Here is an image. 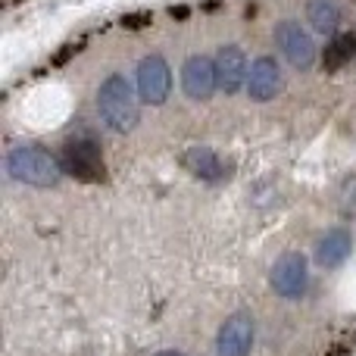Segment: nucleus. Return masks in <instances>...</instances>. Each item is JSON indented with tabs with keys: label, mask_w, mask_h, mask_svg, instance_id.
Here are the masks:
<instances>
[{
	"label": "nucleus",
	"mask_w": 356,
	"mask_h": 356,
	"mask_svg": "<svg viewBox=\"0 0 356 356\" xmlns=\"http://www.w3.org/2000/svg\"><path fill=\"white\" fill-rule=\"evenodd\" d=\"M141 97L138 88L129 75L110 72L97 88V113L100 122L113 131V135H131L141 122Z\"/></svg>",
	"instance_id": "f257e3e1"
},
{
	"label": "nucleus",
	"mask_w": 356,
	"mask_h": 356,
	"mask_svg": "<svg viewBox=\"0 0 356 356\" xmlns=\"http://www.w3.org/2000/svg\"><path fill=\"white\" fill-rule=\"evenodd\" d=\"M3 172L16 184L50 191V188H60L66 169H63L60 156L47 154V150L38 147V144H16V147H10L3 156Z\"/></svg>",
	"instance_id": "f03ea898"
},
{
	"label": "nucleus",
	"mask_w": 356,
	"mask_h": 356,
	"mask_svg": "<svg viewBox=\"0 0 356 356\" xmlns=\"http://www.w3.org/2000/svg\"><path fill=\"white\" fill-rule=\"evenodd\" d=\"M272 38H275V47L284 56V63L294 66L297 72H309L322 60L313 31L307 25H300L297 19H278L275 29H272Z\"/></svg>",
	"instance_id": "7ed1b4c3"
},
{
	"label": "nucleus",
	"mask_w": 356,
	"mask_h": 356,
	"mask_svg": "<svg viewBox=\"0 0 356 356\" xmlns=\"http://www.w3.org/2000/svg\"><path fill=\"white\" fill-rule=\"evenodd\" d=\"M60 163L66 175L79 178V181H104V147L97 144L94 135H69L60 150Z\"/></svg>",
	"instance_id": "20e7f679"
},
{
	"label": "nucleus",
	"mask_w": 356,
	"mask_h": 356,
	"mask_svg": "<svg viewBox=\"0 0 356 356\" xmlns=\"http://www.w3.org/2000/svg\"><path fill=\"white\" fill-rule=\"evenodd\" d=\"M269 288L282 300H300L309 288V259L300 250H284L269 269Z\"/></svg>",
	"instance_id": "39448f33"
},
{
	"label": "nucleus",
	"mask_w": 356,
	"mask_h": 356,
	"mask_svg": "<svg viewBox=\"0 0 356 356\" xmlns=\"http://www.w3.org/2000/svg\"><path fill=\"white\" fill-rule=\"evenodd\" d=\"M135 88L141 104L163 106L172 94V69L163 54H144L135 69Z\"/></svg>",
	"instance_id": "423d86ee"
},
{
	"label": "nucleus",
	"mask_w": 356,
	"mask_h": 356,
	"mask_svg": "<svg viewBox=\"0 0 356 356\" xmlns=\"http://www.w3.org/2000/svg\"><path fill=\"white\" fill-rule=\"evenodd\" d=\"M253 341H257V322L247 309H238L219 325L216 356H250Z\"/></svg>",
	"instance_id": "0eeeda50"
},
{
	"label": "nucleus",
	"mask_w": 356,
	"mask_h": 356,
	"mask_svg": "<svg viewBox=\"0 0 356 356\" xmlns=\"http://www.w3.org/2000/svg\"><path fill=\"white\" fill-rule=\"evenodd\" d=\"M181 91L188 100H209L219 91V79H216V56L207 54H191L181 63Z\"/></svg>",
	"instance_id": "6e6552de"
},
{
	"label": "nucleus",
	"mask_w": 356,
	"mask_h": 356,
	"mask_svg": "<svg viewBox=\"0 0 356 356\" xmlns=\"http://www.w3.org/2000/svg\"><path fill=\"white\" fill-rule=\"evenodd\" d=\"M247 97L253 104H269L284 91V69L272 54H263L250 63V75H247Z\"/></svg>",
	"instance_id": "1a4fd4ad"
},
{
	"label": "nucleus",
	"mask_w": 356,
	"mask_h": 356,
	"mask_svg": "<svg viewBox=\"0 0 356 356\" xmlns=\"http://www.w3.org/2000/svg\"><path fill=\"white\" fill-rule=\"evenodd\" d=\"M247 75H250V60L238 44H222L216 50V79H219V94L232 97V94L244 91Z\"/></svg>",
	"instance_id": "9d476101"
},
{
	"label": "nucleus",
	"mask_w": 356,
	"mask_h": 356,
	"mask_svg": "<svg viewBox=\"0 0 356 356\" xmlns=\"http://www.w3.org/2000/svg\"><path fill=\"white\" fill-rule=\"evenodd\" d=\"M353 253V232L347 225H332L316 241V263L322 269H341Z\"/></svg>",
	"instance_id": "9b49d317"
},
{
	"label": "nucleus",
	"mask_w": 356,
	"mask_h": 356,
	"mask_svg": "<svg viewBox=\"0 0 356 356\" xmlns=\"http://www.w3.org/2000/svg\"><path fill=\"white\" fill-rule=\"evenodd\" d=\"M181 166L203 184H219L228 175L225 160L213 147H188L181 154Z\"/></svg>",
	"instance_id": "f8f14e48"
},
{
	"label": "nucleus",
	"mask_w": 356,
	"mask_h": 356,
	"mask_svg": "<svg viewBox=\"0 0 356 356\" xmlns=\"http://www.w3.org/2000/svg\"><path fill=\"white\" fill-rule=\"evenodd\" d=\"M303 13H307V25L316 35L332 38L334 31H341V19H344L341 0H307Z\"/></svg>",
	"instance_id": "ddd939ff"
},
{
	"label": "nucleus",
	"mask_w": 356,
	"mask_h": 356,
	"mask_svg": "<svg viewBox=\"0 0 356 356\" xmlns=\"http://www.w3.org/2000/svg\"><path fill=\"white\" fill-rule=\"evenodd\" d=\"M353 60H356V31H334L325 41V50H322V66L341 69Z\"/></svg>",
	"instance_id": "4468645a"
},
{
	"label": "nucleus",
	"mask_w": 356,
	"mask_h": 356,
	"mask_svg": "<svg viewBox=\"0 0 356 356\" xmlns=\"http://www.w3.org/2000/svg\"><path fill=\"white\" fill-rule=\"evenodd\" d=\"M338 207H341V213H344V216H356V178H350V181L341 184Z\"/></svg>",
	"instance_id": "2eb2a0df"
},
{
	"label": "nucleus",
	"mask_w": 356,
	"mask_h": 356,
	"mask_svg": "<svg viewBox=\"0 0 356 356\" xmlns=\"http://www.w3.org/2000/svg\"><path fill=\"white\" fill-rule=\"evenodd\" d=\"M154 356H184L181 350H160V353H154Z\"/></svg>",
	"instance_id": "dca6fc26"
}]
</instances>
